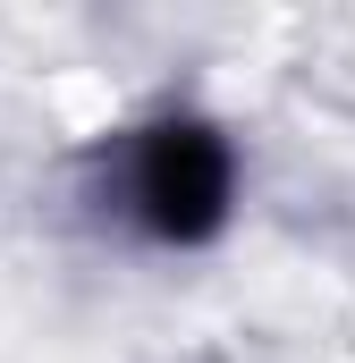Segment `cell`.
Returning <instances> with one entry per match:
<instances>
[{"label":"cell","mask_w":355,"mask_h":363,"mask_svg":"<svg viewBox=\"0 0 355 363\" xmlns=\"http://www.w3.org/2000/svg\"><path fill=\"white\" fill-rule=\"evenodd\" d=\"M237 203V152L212 118H153L127 144V220L161 245H212Z\"/></svg>","instance_id":"6da1fadb"}]
</instances>
